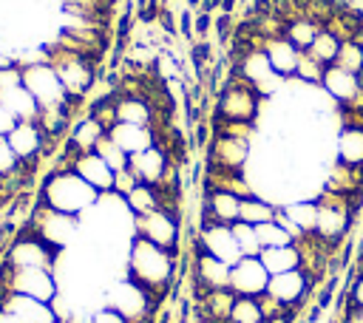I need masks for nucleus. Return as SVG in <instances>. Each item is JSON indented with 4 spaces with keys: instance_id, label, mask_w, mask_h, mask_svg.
Listing matches in <instances>:
<instances>
[{
    "instance_id": "nucleus-1",
    "label": "nucleus",
    "mask_w": 363,
    "mask_h": 323,
    "mask_svg": "<svg viewBox=\"0 0 363 323\" xmlns=\"http://www.w3.org/2000/svg\"><path fill=\"white\" fill-rule=\"evenodd\" d=\"M173 269H176V258L170 249L133 235L130 249H128V278L136 280L139 286H145L153 295V300L170 286Z\"/></svg>"
},
{
    "instance_id": "nucleus-2",
    "label": "nucleus",
    "mask_w": 363,
    "mask_h": 323,
    "mask_svg": "<svg viewBox=\"0 0 363 323\" xmlns=\"http://www.w3.org/2000/svg\"><path fill=\"white\" fill-rule=\"evenodd\" d=\"M96 201H99V193L85 178H79V173H74L71 167H65V170L57 167L54 173L45 176L43 187H40V204L68 212V215H77V218L82 212H88Z\"/></svg>"
},
{
    "instance_id": "nucleus-3",
    "label": "nucleus",
    "mask_w": 363,
    "mask_h": 323,
    "mask_svg": "<svg viewBox=\"0 0 363 323\" xmlns=\"http://www.w3.org/2000/svg\"><path fill=\"white\" fill-rule=\"evenodd\" d=\"M258 113H261V96H258V91L238 71H233L230 79L224 82V88L218 91L216 119H224V122H250L252 125Z\"/></svg>"
},
{
    "instance_id": "nucleus-4",
    "label": "nucleus",
    "mask_w": 363,
    "mask_h": 323,
    "mask_svg": "<svg viewBox=\"0 0 363 323\" xmlns=\"http://www.w3.org/2000/svg\"><path fill=\"white\" fill-rule=\"evenodd\" d=\"M48 62L57 71V76L71 99H82L94 88V79H96L94 60H88L77 51H68L62 45H48Z\"/></svg>"
},
{
    "instance_id": "nucleus-5",
    "label": "nucleus",
    "mask_w": 363,
    "mask_h": 323,
    "mask_svg": "<svg viewBox=\"0 0 363 323\" xmlns=\"http://www.w3.org/2000/svg\"><path fill=\"white\" fill-rule=\"evenodd\" d=\"M318 227H315V238H320L323 244H335L337 238H343V232L349 230L352 221V210L357 198L323 190L318 198Z\"/></svg>"
},
{
    "instance_id": "nucleus-6",
    "label": "nucleus",
    "mask_w": 363,
    "mask_h": 323,
    "mask_svg": "<svg viewBox=\"0 0 363 323\" xmlns=\"http://www.w3.org/2000/svg\"><path fill=\"white\" fill-rule=\"evenodd\" d=\"M31 232H34L40 241H45L51 249H62V246H68V244L77 238V232H79V218L40 204V207L34 210V218H31Z\"/></svg>"
},
{
    "instance_id": "nucleus-7",
    "label": "nucleus",
    "mask_w": 363,
    "mask_h": 323,
    "mask_svg": "<svg viewBox=\"0 0 363 323\" xmlns=\"http://www.w3.org/2000/svg\"><path fill=\"white\" fill-rule=\"evenodd\" d=\"M23 85L31 91V96L37 99L40 108L48 105H68L77 102L68 96V91L62 88L57 71L51 68V62H34V65H23Z\"/></svg>"
},
{
    "instance_id": "nucleus-8",
    "label": "nucleus",
    "mask_w": 363,
    "mask_h": 323,
    "mask_svg": "<svg viewBox=\"0 0 363 323\" xmlns=\"http://www.w3.org/2000/svg\"><path fill=\"white\" fill-rule=\"evenodd\" d=\"M108 306L116 309L128 323H139L145 320V314L150 312L153 306V295L139 286L136 280L125 278V280H116L111 289H108Z\"/></svg>"
},
{
    "instance_id": "nucleus-9",
    "label": "nucleus",
    "mask_w": 363,
    "mask_h": 323,
    "mask_svg": "<svg viewBox=\"0 0 363 323\" xmlns=\"http://www.w3.org/2000/svg\"><path fill=\"white\" fill-rule=\"evenodd\" d=\"M233 71H238V74L258 91L261 99H264V96H272V94L286 82V79H281V76L272 71V65H269L264 48H250V51H244V54L238 57V65H235Z\"/></svg>"
},
{
    "instance_id": "nucleus-10",
    "label": "nucleus",
    "mask_w": 363,
    "mask_h": 323,
    "mask_svg": "<svg viewBox=\"0 0 363 323\" xmlns=\"http://www.w3.org/2000/svg\"><path fill=\"white\" fill-rule=\"evenodd\" d=\"M6 286H9V292L28 295V298H37V300H45V303H51L60 295V286H57V278H54L51 269H17V266H9Z\"/></svg>"
},
{
    "instance_id": "nucleus-11",
    "label": "nucleus",
    "mask_w": 363,
    "mask_h": 323,
    "mask_svg": "<svg viewBox=\"0 0 363 323\" xmlns=\"http://www.w3.org/2000/svg\"><path fill=\"white\" fill-rule=\"evenodd\" d=\"M133 230L139 238H147L156 246L176 249L179 244V218L170 210H153L147 215H133Z\"/></svg>"
},
{
    "instance_id": "nucleus-12",
    "label": "nucleus",
    "mask_w": 363,
    "mask_h": 323,
    "mask_svg": "<svg viewBox=\"0 0 363 323\" xmlns=\"http://www.w3.org/2000/svg\"><path fill=\"white\" fill-rule=\"evenodd\" d=\"M54 264H57V249H51L34 232L17 238L9 249V266H17V269H51L54 272Z\"/></svg>"
},
{
    "instance_id": "nucleus-13",
    "label": "nucleus",
    "mask_w": 363,
    "mask_h": 323,
    "mask_svg": "<svg viewBox=\"0 0 363 323\" xmlns=\"http://www.w3.org/2000/svg\"><path fill=\"white\" fill-rule=\"evenodd\" d=\"M269 272L261 264V258H241L230 269V289L238 298H261L269 286Z\"/></svg>"
},
{
    "instance_id": "nucleus-14",
    "label": "nucleus",
    "mask_w": 363,
    "mask_h": 323,
    "mask_svg": "<svg viewBox=\"0 0 363 323\" xmlns=\"http://www.w3.org/2000/svg\"><path fill=\"white\" fill-rule=\"evenodd\" d=\"M199 249L224 261V264H230V266H235L244 258L241 249H238V241L233 235V227H227V224H201Z\"/></svg>"
},
{
    "instance_id": "nucleus-15",
    "label": "nucleus",
    "mask_w": 363,
    "mask_h": 323,
    "mask_svg": "<svg viewBox=\"0 0 363 323\" xmlns=\"http://www.w3.org/2000/svg\"><path fill=\"white\" fill-rule=\"evenodd\" d=\"M207 156H210V164L207 167L241 173L244 164H247V159H250V142L247 139H235V136H218V133H213V139L207 144Z\"/></svg>"
},
{
    "instance_id": "nucleus-16",
    "label": "nucleus",
    "mask_w": 363,
    "mask_h": 323,
    "mask_svg": "<svg viewBox=\"0 0 363 323\" xmlns=\"http://www.w3.org/2000/svg\"><path fill=\"white\" fill-rule=\"evenodd\" d=\"M6 139H9L11 150L17 153V159L23 164H28V167H34L40 162V156H43V150L48 144V139H45V133H43V128L37 122H17Z\"/></svg>"
},
{
    "instance_id": "nucleus-17",
    "label": "nucleus",
    "mask_w": 363,
    "mask_h": 323,
    "mask_svg": "<svg viewBox=\"0 0 363 323\" xmlns=\"http://www.w3.org/2000/svg\"><path fill=\"white\" fill-rule=\"evenodd\" d=\"M167 167H170V156H167L164 147H159V144H153V147H147V150H142V153H133V156L128 159V170H130L142 184H153V187H159V184L164 181Z\"/></svg>"
},
{
    "instance_id": "nucleus-18",
    "label": "nucleus",
    "mask_w": 363,
    "mask_h": 323,
    "mask_svg": "<svg viewBox=\"0 0 363 323\" xmlns=\"http://www.w3.org/2000/svg\"><path fill=\"white\" fill-rule=\"evenodd\" d=\"M306 289H309V272L306 269H289V272L272 275L264 295L272 298L284 309V306H295L306 295Z\"/></svg>"
},
{
    "instance_id": "nucleus-19",
    "label": "nucleus",
    "mask_w": 363,
    "mask_h": 323,
    "mask_svg": "<svg viewBox=\"0 0 363 323\" xmlns=\"http://www.w3.org/2000/svg\"><path fill=\"white\" fill-rule=\"evenodd\" d=\"M0 309L14 314L20 323H54L57 320L51 303L28 298V295H17V292H6L3 300H0Z\"/></svg>"
},
{
    "instance_id": "nucleus-20",
    "label": "nucleus",
    "mask_w": 363,
    "mask_h": 323,
    "mask_svg": "<svg viewBox=\"0 0 363 323\" xmlns=\"http://www.w3.org/2000/svg\"><path fill=\"white\" fill-rule=\"evenodd\" d=\"M71 170L79 173V178H85L99 196L113 193V176H116V173L102 162V156H99L96 150H91V153H79V156L74 159Z\"/></svg>"
},
{
    "instance_id": "nucleus-21",
    "label": "nucleus",
    "mask_w": 363,
    "mask_h": 323,
    "mask_svg": "<svg viewBox=\"0 0 363 323\" xmlns=\"http://www.w3.org/2000/svg\"><path fill=\"white\" fill-rule=\"evenodd\" d=\"M241 218V196L227 190L204 193V224H227L233 227Z\"/></svg>"
},
{
    "instance_id": "nucleus-22",
    "label": "nucleus",
    "mask_w": 363,
    "mask_h": 323,
    "mask_svg": "<svg viewBox=\"0 0 363 323\" xmlns=\"http://www.w3.org/2000/svg\"><path fill=\"white\" fill-rule=\"evenodd\" d=\"M108 136H111L128 156L142 153V150H147V147H153V144L159 142V133H156L153 128H147V125H130V122H116V125L108 130Z\"/></svg>"
},
{
    "instance_id": "nucleus-23",
    "label": "nucleus",
    "mask_w": 363,
    "mask_h": 323,
    "mask_svg": "<svg viewBox=\"0 0 363 323\" xmlns=\"http://www.w3.org/2000/svg\"><path fill=\"white\" fill-rule=\"evenodd\" d=\"M264 54H267L272 71H275L281 79H292V76H295L298 60H301V48H295L284 34L264 40Z\"/></svg>"
},
{
    "instance_id": "nucleus-24",
    "label": "nucleus",
    "mask_w": 363,
    "mask_h": 323,
    "mask_svg": "<svg viewBox=\"0 0 363 323\" xmlns=\"http://www.w3.org/2000/svg\"><path fill=\"white\" fill-rule=\"evenodd\" d=\"M230 264L207 255L199 249L196 255V280L204 286V292H216V289H230Z\"/></svg>"
},
{
    "instance_id": "nucleus-25",
    "label": "nucleus",
    "mask_w": 363,
    "mask_h": 323,
    "mask_svg": "<svg viewBox=\"0 0 363 323\" xmlns=\"http://www.w3.org/2000/svg\"><path fill=\"white\" fill-rule=\"evenodd\" d=\"M0 105L17 119V122H37L40 116V105L37 99L31 96V91L26 85H17V88H9L0 94Z\"/></svg>"
},
{
    "instance_id": "nucleus-26",
    "label": "nucleus",
    "mask_w": 363,
    "mask_h": 323,
    "mask_svg": "<svg viewBox=\"0 0 363 323\" xmlns=\"http://www.w3.org/2000/svg\"><path fill=\"white\" fill-rule=\"evenodd\" d=\"M261 264L267 266L269 275H281V272H289V269H301L303 266V255L298 249V244H289V246H267L261 249Z\"/></svg>"
},
{
    "instance_id": "nucleus-27",
    "label": "nucleus",
    "mask_w": 363,
    "mask_h": 323,
    "mask_svg": "<svg viewBox=\"0 0 363 323\" xmlns=\"http://www.w3.org/2000/svg\"><path fill=\"white\" fill-rule=\"evenodd\" d=\"M105 133H108V130H105L91 113H85V116L71 128V133H68L65 142H68L77 153H91V150L99 144V139H102Z\"/></svg>"
},
{
    "instance_id": "nucleus-28",
    "label": "nucleus",
    "mask_w": 363,
    "mask_h": 323,
    "mask_svg": "<svg viewBox=\"0 0 363 323\" xmlns=\"http://www.w3.org/2000/svg\"><path fill=\"white\" fill-rule=\"evenodd\" d=\"M349 167H363V128H340L337 130V159Z\"/></svg>"
},
{
    "instance_id": "nucleus-29",
    "label": "nucleus",
    "mask_w": 363,
    "mask_h": 323,
    "mask_svg": "<svg viewBox=\"0 0 363 323\" xmlns=\"http://www.w3.org/2000/svg\"><path fill=\"white\" fill-rule=\"evenodd\" d=\"M125 207L130 210V215H147L153 210H162V193L153 184H136L128 196H125Z\"/></svg>"
},
{
    "instance_id": "nucleus-30",
    "label": "nucleus",
    "mask_w": 363,
    "mask_h": 323,
    "mask_svg": "<svg viewBox=\"0 0 363 323\" xmlns=\"http://www.w3.org/2000/svg\"><path fill=\"white\" fill-rule=\"evenodd\" d=\"M281 212L303 232V235H312L315 227H318V201H286L281 207Z\"/></svg>"
},
{
    "instance_id": "nucleus-31",
    "label": "nucleus",
    "mask_w": 363,
    "mask_h": 323,
    "mask_svg": "<svg viewBox=\"0 0 363 323\" xmlns=\"http://www.w3.org/2000/svg\"><path fill=\"white\" fill-rule=\"evenodd\" d=\"M275 215H278V204H272V201H267V198H261V196H247V198H241V218H238V221L258 227V224L275 221Z\"/></svg>"
},
{
    "instance_id": "nucleus-32",
    "label": "nucleus",
    "mask_w": 363,
    "mask_h": 323,
    "mask_svg": "<svg viewBox=\"0 0 363 323\" xmlns=\"http://www.w3.org/2000/svg\"><path fill=\"white\" fill-rule=\"evenodd\" d=\"M318 34H320V26H318L315 20H309L306 14L298 17V20H289L286 28H284V37H286L295 48H301V51H306V48L315 42Z\"/></svg>"
},
{
    "instance_id": "nucleus-33",
    "label": "nucleus",
    "mask_w": 363,
    "mask_h": 323,
    "mask_svg": "<svg viewBox=\"0 0 363 323\" xmlns=\"http://www.w3.org/2000/svg\"><path fill=\"white\" fill-rule=\"evenodd\" d=\"M340 42L343 40H337L332 31H326V28H320V34L315 37V42L306 48V54L312 57V60H318L320 65H335V60H337V51H340Z\"/></svg>"
},
{
    "instance_id": "nucleus-34",
    "label": "nucleus",
    "mask_w": 363,
    "mask_h": 323,
    "mask_svg": "<svg viewBox=\"0 0 363 323\" xmlns=\"http://www.w3.org/2000/svg\"><path fill=\"white\" fill-rule=\"evenodd\" d=\"M264 320H267V312H264L258 298H238L235 295V303L230 309L227 323H264Z\"/></svg>"
},
{
    "instance_id": "nucleus-35",
    "label": "nucleus",
    "mask_w": 363,
    "mask_h": 323,
    "mask_svg": "<svg viewBox=\"0 0 363 323\" xmlns=\"http://www.w3.org/2000/svg\"><path fill=\"white\" fill-rule=\"evenodd\" d=\"M335 65L349 71V74L363 76V40H343Z\"/></svg>"
},
{
    "instance_id": "nucleus-36",
    "label": "nucleus",
    "mask_w": 363,
    "mask_h": 323,
    "mask_svg": "<svg viewBox=\"0 0 363 323\" xmlns=\"http://www.w3.org/2000/svg\"><path fill=\"white\" fill-rule=\"evenodd\" d=\"M233 303H235V292H233V289H216V292H204V306H207V314H213L216 320H224V323H227Z\"/></svg>"
},
{
    "instance_id": "nucleus-37",
    "label": "nucleus",
    "mask_w": 363,
    "mask_h": 323,
    "mask_svg": "<svg viewBox=\"0 0 363 323\" xmlns=\"http://www.w3.org/2000/svg\"><path fill=\"white\" fill-rule=\"evenodd\" d=\"M233 235L238 241V249L244 258H258L261 255V241H258V232L252 224H244V221H235L233 224Z\"/></svg>"
},
{
    "instance_id": "nucleus-38",
    "label": "nucleus",
    "mask_w": 363,
    "mask_h": 323,
    "mask_svg": "<svg viewBox=\"0 0 363 323\" xmlns=\"http://www.w3.org/2000/svg\"><path fill=\"white\" fill-rule=\"evenodd\" d=\"M94 150L102 156V162H105V164H108L113 173L128 167V159H130V156H128V153H125V150H122V147H119V144H116V142H113L108 133L99 139V144H96Z\"/></svg>"
},
{
    "instance_id": "nucleus-39",
    "label": "nucleus",
    "mask_w": 363,
    "mask_h": 323,
    "mask_svg": "<svg viewBox=\"0 0 363 323\" xmlns=\"http://www.w3.org/2000/svg\"><path fill=\"white\" fill-rule=\"evenodd\" d=\"M255 232H258L261 249H267V246H289V244H295V238H292V235H289L278 221L258 224V227H255Z\"/></svg>"
},
{
    "instance_id": "nucleus-40",
    "label": "nucleus",
    "mask_w": 363,
    "mask_h": 323,
    "mask_svg": "<svg viewBox=\"0 0 363 323\" xmlns=\"http://www.w3.org/2000/svg\"><path fill=\"white\" fill-rule=\"evenodd\" d=\"M323 74H326V65H320V62H318V60H312L306 51H301V60H298V71H295V76H298L303 85H315V88H320Z\"/></svg>"
},
{
    "instance_id": "nucleus-41",
    "label": "nucleus",
    "mask_w": 363,
    "mask_h": 323,
    "mask_svg": "<svg viewBox=\"0 0 363 323\" xmlns=\"http://www.w3.org/2000/svg\"><path fill=\"white\" fill-rule=\"evenodd\" d=\"M20 170H31V167L23 164V162L17 159V153L11 150L9 139L0 136V178H11V176H17Z\"/></svg>"
},
{
    "instance_id": "nucleus-42",
    "label": "nucleus",
    "mask_w": 363,
    "mask_h": 323,
    "mask_svg": "<svg viewBox=\"0 0 363 323\" xmlns=\"http://www.w3.org/2000/svg\"><path fill=\"white\" fill-rule=\"evenodd\" d=\"M17 85H23V68L17 62L0 65V94L9 88H17Z\"/></svg>"
},
{
    "instance_id": "nucleus-43",
    "label": "nucleus",
    "mask_w": 363,
    "mask_h": 323,
    "mask_svg": "<svg viewBox=\"0 0 363 323\" xmlns=\"http://www.w3.org/2000/svg\"><path fill=\"white\" fill-rule=\"evenodd\" d=\"M136 184H139V178H136L128 167H125V170H116V176H113V193H119V196L125 198Z\"/></svg>"
},
{
    "instance_id": "nucleus-44",
    "label": "nucleus",
    "mask_w": 363,
    "mask_h": 323,
    "mask_svg": "<svg viewBox=\"0 0 363 323\" xmlns=\"http://www.w3.org/2000/svg\"><path fill=\"white\" fill-rule=\"evenodd\" d=\"M91 323H128L116 309H111V306H99V309H94L91 312Z\"/></svg>"
},
{
    "instance_id": "nucleus-45",
    "label": "nucleus",
    "mask_w": 363,
    "mask_h": 323,
    "mask_svg": "<svg viewBox=\"0 0 363 323\" xmlns=\"http://www.w3.org/2000/svg\"><path fill=\"white\" fill-rule=\"evenodd\" d=\"M349 300H352V306H363V269L357 272V278H354V283H352Z\"/></svg>"
},
{
    "instance_id": "nucleus-46",
    "label": "nucleus",
    "mask_w": 363,
    "mask_h": 323,
    "mask_svg": "<svg viewBox=\"0 0 363 323\" xmlns=\"http://www.w3.org/2000/svg\"><path fill=\"white\" fill-rule=\"evenodd\" d=\"M179 31H182V37H193V11H190V8L182 11V17H179Z\"/></svg>"
},
{
    "instance_id": "nucleus-47",
    "label": "nucleus",
    "mask_w": 363,
    "mask_h": 323,
    "mask_svg": "<svg viewBox=\"0 0 363 323\" xmlns=\"http://www.w3.org/2000/svg\"><path fill=\"white\" fill-rule=\"evenodd\" d=\"M14 125H17V119H14V116H11V113H9V110L0 105V136H9Z\"/></svg>"
},
{
    "instance_id": "nucleus-48",
    "label": "nucleus",
    "mask_w": 363,
    "mask_h": 323,
    "mask_svg": "<svg viewBox=\"0 0 363 323\" xmlns=\"http://www.w3.org/2000/svg\"><path fill=\"white\" fill-rule=\"evenodd\" d=\"M207 28H210V11H201L196 17V23H193V31L201 37V34H207Z\"/></svg>"
},
{
    "instance_id": "nucleus-49",
    "label": "nucleus",
    "mask_w": 363,
    "mask_h": 323,
    "mask_svg": "<svg viewBox=\"0 0 363 323\" xmlns=\"http://www.w3.org/2000/svg\"><path fill=\"white\" fill-rule=\"evenodd\" d=\"M343 323H363V306H352L346 312V320Z\"/></svg>"
},
{
    "instance_id": "nucleus-50",
    "label": "nucleus",
    "mask_w": 363,
    "mask_h": 323,
    "mask_svg": "<svg viewBox=\"0 0 363 323\" xmlns=\"http://www.w3.org/2000/svg\"><path fill=\"white\" fill-rule=\"evenodd\" d=\"M0 323H20V320H17L14 314H9L6 309H0Z\"/></svg>"
},
{
    "instance_id": "nucleus-51",
    "label": "nucleus",
    "mask_w": 363,
    "mask_h": 323,
    "mask_svg": "<svg viewBox=\"0 0 363 323\" xmlns=\"http://www.w3.org/2000/svg\"><path fill=\"white\" fill-rule=\"evenodd\" d=\"M54 323H62V320H54Z\"/></svg>"
}]
</instances>
